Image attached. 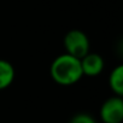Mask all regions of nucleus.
<instances>
[{"label": "nucleus", "instance_id": "1", "mask_svg": "<svg viewBox=\"0 0 123 123\" xmlns=\"http://www.w3.org/2000/svg\"><path fill=\"white\" fill-rule=\"evenodd\" d=\"M52 79L63 86H70L76 83L82 76L81 60L68 53L58 55L51 65Z\"/></svg>", "mask_w": 123, "mask_h": 123}, {"label": "nucleus", "instance_id": "2", "mask_svg": "<svg viewBox=\"0 0 123 123\" xmlns=\"http://www.w3.org/2000/svg\"><path fill=\"white\" fill-rule=\"evenodd\" d=\"M64 47L67 51L65 53L81 59L89 51V40L83 31L73 29L64 36Z\"/></svg>", "mask_w": 123, "mask_h": 123}, {"label": "nucleus", "instance_id": "3", "mask_svg": "<svg viewBox=\"0 0 123 123\" xmlns=\"http://www.w3.org/2000/svg\"><path fill=\"white\" fill-rule=\"evenodd\" d=\"M100 118L104 123H121L123 121V100L121 97H112L101 105Z\"/></svg>", "mask_w": 123, "mask_h": 123}, {"label": "nucleus", "instance_id": "4", "mask_svg": "<svg viewBox=\"0 0 123 123\" xmlns=\"http://www.w3.org/2000/svg\"><path fill=\"white\" fill-rule=\"evenodd\" d=\"M81 60V68L83 75L87 76H97L101 73L104 68V60L97 53H87Z\"/></svg>", "mask_w": 123, "mask_h": 123}, {"label": "nucleus", "instance_id": "5", "mask_svg": "<svg viewBox=\"0 0 123 123\" xmlns=\"http://www.w3.org/2000/svg\"><path fill=\"white\" fill-rule=\"evenodd\" d=\"M15 79V69L7 60L0 59V91L7 88Z\"/></svg>", "mask_w": 123, "mask_h": 123}, {"label": "nucleus", "instance_id": "6", "mask_svg": "<svg viewBox=\"0 0 123 123\" xmlns=\"http://www.w3.org/2000/svg\"><path fill=\"white\" fill-rule=\"evenodd\" d=\"M109 85L113 91V93H116V95L121 97L123 94V67L122 65H118L112 70L109 79Z\"/></svg>", "mask_w": 123, "mask_h": 123}, {"label": "nucleus", "instance_id": "7", "mask_svg": "<svg viewBox=\"0 0 123 123\" xmlns=\"http://www.w3.org/2000/svg\"><path fill=\"white\" fill-rule=\"evenodd\" d=\"M69 123H97V122L88 113H77L71 118V121Z\"/></svg>", "mask_w": 123, "mask_h": 123}]
</instances>
